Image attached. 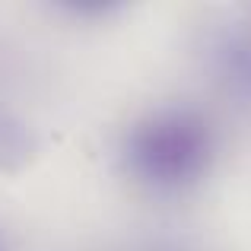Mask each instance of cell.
Segmentation results:
<instances>
[{
  "label": "cell",
  "instance_id": "6da1fadb",
  "mask_svg": "<svg viewBox=\"0 0 251 251\" xmlns=\"http://www.w3.org/2000/svg\"><path fill=\"white\" fill-rule=\"evenodd\" d=\"M213 134L188 108H162L127 130L121 159L127 172L153 191H181L210 166Z\"/></svg>",
  "mask_w": 251,
  "mask_h": 251
},
{
  "label": "cell",
  "instance_id": "7a4b0ae2",
  "mask_svg": "<svg viewBox=\"0 0 251 251\" xmlns=\"http://www.w3.org/2000/svg\"><path fill=\"white\" fill-rule=\"evenodd\" d=\"M35 153V137L32 130L0 105V172H19Z\"/></svg>",
  "mask_w": 251,
  "mask_h": 251
},
{
  "label": "cell",
  "instance_id": "3957f363",
  "mask_svg": "<svg viewBox=\"0 0 251 251\" xmlns=\"http://www.w3.org/2000/svg\"><path fill=\"white\" fill-rule=\"evenodd\" d=\"M216 67L220 76L242 96H251V42L229 38L216 51Z\"/></svg>",
  "mask_w": 251,
  "mask_h": 251
}]
</instances>
